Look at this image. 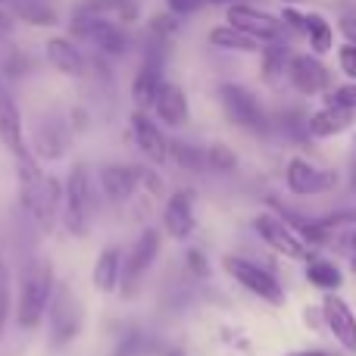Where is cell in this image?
Returning <instances> with one entry per match:
<instances>
[{
  "label": "cell",
  "mask_w": 356,
  "mask_h": 356,
  "mask_svg": "<svg viewBox=\"0 0 356 356\" xmlns=\"http://www.w3.org/2000/svg\"><path fill=\"white\" fill-rule=\"evenodd\" d=\"M16 178H19V200L22 209L31 216L35 228L41 234H50L56 225V216L63 209V188L54 175H44L38 160L25 150L16 156Z\"/></svg>",
  "instance_id": "1"
},
{
  "label": "cell",
  "mask_w": 356,
  "mask_h": 356,
  "mask_svg": "<svg viewBox=\"0 0 356 356\" xmlns=\"http://www.w3.org/2000/svg\"><path fill=\"white\" fill-rule=\"evenodd\" d=\"M56 291V272L50 259H31L19 275V300H16V322L25 332H35L44 322L50 307V297Z\"/></svg>",
  "instance_id": "2"
},
{
  "label": "cell",
  "mask_w": 356,
  "mask_h": 356,
  "mask_svg": "<svg viewBox=\"0 0 356 356\" xmlns=\"http://www.w3.org/2000/svg\"><path fill=\"white\" fill-rule=\"evenodd\" d=\"M60 213H63L66 232L75 234V238H85L88 225H91V213H94V181H91V169L85 163H75L69 169Z\"/></svg>",
  "instance_id": "3"
},
{
  "label": "cell",
  "mask_w": 356,
  "mask_h": 356,
  "mask_svg": "<svg viewBox=\"0 0 356 356\" xmlns=\"http://www.w3.org/2000/svg\"><path fill=\"white\" fill-rule=\"evenodd\" d=\"M219 100H222V110H225V116L232 125L247 129V131H257V135H266V131H269V116H266L263 104H259L257 94L247 91L244 85L225 81V85L219 88Z\"/></svg>",
  "instance_id": "4"
},
{
  "label": "cell",
  "mask_w": 356,
  "mask_h": 356,
  "mask_svg": "<svg viewBox=\"0 0 356 356\" xmlns=\"http://www.w3.org/2000/svg\"><path fill=\"white\" fill-rule=\"evenodd\" d=\"M160 232L156 228H144L141 234L135 238L129 253H122V282H119V291L122 297H135L138 294V284L141 278L147 275V269L154 266V259L160 257Z\"/></svg>",
  "instance_id": "5"
},
{
  "label": "cell",
  "mask_w": 356,
  "mask_h": 356,
  "mask_svg": "<svg viewBox=\"0 0 356 356\" xmlns=\"http://www.w3.org/2000/svg\"><path fill=\"white\" fill-rule=\"evenodd\" d=\"M72 35L85 38L97 47V54L104 56H122L129 50V35L122 31V25L110 22L106 16H97V13H81L72 22Z\"/></svg>",
  "instance_id": "6"
},
{
  "label": "cell",
  "mask_w": 356,
  "mask_h": 356,
  "mask_svg": "<svg viewBox=\"0 0 356 356\" xmlns=\"http://www.w3.org/2000/svg\"><path fill=\"white\" fill-rule=\"evenodd\" d=\"M222 266H225L228 275H232L244 291H250L253 297L272 303V307H282V303H284V288L275 282V275H272V272L259 269L257 263L241 259V257H225V259H222Z\"/></svg>",
  "instance_id": "7"
},
{
  "label": "cell",
  "mask_w": 356,
  "mask_h": 356,
  "mask_svg": "<svg viewBox=\"0 0 356 356\" xmlns=\"http://www.w3.org/2000/svg\"><path fill=\"white\" fill-rule=\"evenodd\" d=\"M253 228H257V234L278 257H284V259H307L309 257V247L303 244V238L294 232V225H291L284 216L259 213L257 219H253Z\"/></svg>",
  "instance_id": "8"
},
{
  "label": "cell",
  "mask_w": 356,
  "mask_h": 356,
  "mask_svg": "<svg viewBox=\"0 0 356 356\" xmlns=\"http://www.w3.org/2000/svg\"><path fill=\"white\" fill-rule=\"evenodd\" d=\"M225 19H228V25L247 31V35L257 38L259 44L282 41L284 31H288L282 22V16H272V13L259 10V6H253V3H232L225 13Z\"/></svg>",
  "instance_id": "9"
},
{
  "label": "cell",
  "mask_w": 356,
  "mask_h": 356,
  "mask_svg": "<svg viewBox=\"0 0 356 356\" xmlns=\"http://www.w3.org/2000/svg\"><path fill=\"white\" fill-rule=\"evenodd\" d=\"M47 319H50V334H54V347H63L79 334L81 328V309L75 294L69 291V284L56 282V291L50 297V307H47Z\"/></svg>",
  "instance_id": "10"
},
{
  "label": "cell",
  "mask_w": 356,
  "mask_h": 356,
  "mask_svg": "<svg viewBox=\"0 0 356 356\" xmlns=\"http://www.w3.org/2000/svg\"><path fill=\"white\" fill-rule=\"evenodd\" d=\"M288 81L300 94L316 97V94H325L332 88V72L316 54H294L288 66Z\"/></svg>",
  "instance_id": "11"
},
{
  "label": "cell",
  "mask_w": 356,
  "mask_h": 356,
  "mask_svg": "<svg viewBox=\"0 0 356 356\" xmlns=\"http://www.w3.org/2000/svg\"><path fill=\"white\" fill-rule=\"evenodd\" d=\"M131 138H135L138 150L147 156V163H154V166L169 163V141H166V135L160 131V125L147 116V110L131 113Z\"/></svg>",
  "instance_id": "12"
},
{
  "label": "cell",
  "mask_w": 356,
  "mask_h": 356,
  "mask_svg": "<svg viewBox=\"0 0 356 356\" xmlns=\"http://www.w3.org/2000/svg\"><path fill=\"white\" fill-rule=\"evenodd\" d=\"M284 181H288V191L297 197H313V194H322V191H328L334 184V175L325 172V169L313 166L309 160H303V156H294V160L288 163V169H284Z\"/></svg>",
  "instance_id": "13"
},
{
  "label": "cell",
  "mask_w": 356,
  "mask_h": 356,
  "mask_svg": "<svg viewBox=\"0 0 356 356\" xmlns=\"http://www.w3.org/2000/svg\"><path fill=\"white\" fill-rule=\"evenodd\" d=\"M322 313H325V322H328V328H332L334 341H338L347 353H356V316H353V309L347 307V300L328 294L325 303H322Z\"/></svg>",
  "instance_id": "14"
},
{
  "label": "cell",
  "mask_w": 356,
  "mask_h": 356,
  "mask_svg": "<svg viewBox=\"0 0 356 356\" xmlns=\"http://www.w3.org/2000/svg\"><path fill=\"white\" fill-rule=\"evenodd\" d=\"M163 225L175 241H184L194 234L197 219H194V194L191 191H175L169 197L166 209H163Z\"/></svg>",
  "instance_id": "15"
},
{
  "label": "cell",
  "mask_w": 356,
  "mask_h": 356,
  "mask_svg": "<svg viewBox=\"0 0 356 356\" xmlns=\"http://www.w3.org/2000/svg\"><path fill=\"white\" fill-rule=\"evenodd\" d=\"M154 113L169 129H178V125L188 122V94H184V88L175 85V81H163L154 100Z\"/></svg>",
  "instance_id": "16"
},
{
  "label": "cell",
  "mask_w": 356,
  "mask_h": 356,
  "mask_svg": "<svg viewBox=\"0 0 356 356\" xmlns=\"http://www.w3.org/2000/svg\"><path fill=\"white\" fill-rule=\"evenodd\" d=\"M138 166H122V163H113V166L100 169V191L110 203H125L131 194L138 191Z\"/></svg>",
  "instance_id": "17"
},
{
  "label": "cell",
  "mask_w": 356,
  "mask_h": 356,
  "mask_svg": "<svg viewBox=\"0 0 356 356\" xmlns=\"http://www.w3.org/2000/svg\"><path fill=\"white\" fill-rule=\"evenodd\" d=\"M0 144L10 150L13 156L25 154V138H22V116L6 88H0Z\"/></svg>",
  "instance_id": "18"
},
{
  "label": "cell",
  "mask_w": 356,
  "mask_h": 356,
  "mask_svg": "<svg viewBox=\"0 0 356 356\" xmlns=\"http://www.w3.org/2000/svg\"><path fill=\"white\" fill-rule=\"evenodd\" d=\"M47 63L66 79H81L85 75V56L75 47L72 38H50L47 44Z\"/></svg>",
  "instance_id": "19"
},
{
  "label": "cell",
  "mask_w": 356,
  "mask_h": 356,
  "mask_svg": "<svg viewBox=\"0 0 356 356\" xmlns=\"http://www.w3.org/2000/svg\"><path fill=\"white\" fill-rule=\"evenodd\" d=\"M91 282L100 294H113L119 291V282H122V250L119 247H104L94 263V272H91Z\"/></svg>",
  "instance_id": "20"
},
{
  "label": "cell",
  "mask_w": 356,
  "mask_h": 356,
  "mask_svg": "<svg viewBox=\"0 0 356 356\" xmlns=\"http://www.w3.org/2000/svg\"><path fill=\"white\" fill-rule=\"evenodd\" d=\"M259 56H263V63H259L263 81L272 88H278L284 79H288V66H291V56H294L291 47L284 41H269V44H263Z\"/></svg>",
  "instance_id": "21"
},
{
  "label": "cell",
  "mask_w": 356,
  "mask_h": 356,
  "mask_svg": "<svg viewBox=\"0 0 356 356\" xmlns=\"http://www.w3.org/2000/svg\"><path fill=\"white\" fill-rule=\"evenodd\" d=\"M353 119H356L353 110L325 104L319 113H313V116H309V135H313V138H334V135H341V131L350 129Z\"/></svg>",
  "instance_id": "22"
},
{
  "label": "cell",
  "mask_w": 356,
  "mask_h": 356,
  "mask_svg": "<svg viewBox=\"0 0 356 356\" xmlns=\"http://www.w3.org/2000/svg\"><path fill=\"white\" fill-rule=\"evenodd\" d=\"M209 44L219 50H234V54H259L263 50V44L257 41V38H250L247 31L234 29V25H216L213 31H209Z\"/></svg>",
  "instance_id": "23"
},
{
  "label": "cell",
  "mask_w": 356,
  "mask_h": 356,
  "mask_svg": "<svg viewBox=\"0 0 356 356\" xmlns=\"http://www.w3.org/2000/svg\"><path fill=\"white\" fill-rule=\"evenodd\" d=\"M35 154L41 160H60L66 154V129L56 119H47V125H38L35 131Z\"/></svg>",
  "instance_id": "24"
},
{
  "label": "cell",
  "mask_w": 356,
  "mask_h": 356,
  "mask_svg": "<svg viewBox=\"0 0 356 356\" xmlns=\"http://www.w3.org/2000/svg\"><path fill=\"white\" fill-rule=\"evenodd\" d=\"M10 13L16 19H22L25 25H35V29L56 25V10L47 6L44 0H10Z\"/></svg>",
  "instance_id": "25"
},
{
  "label": "cell",
  "mask_w": 356,
  "mask_h": 356,
  "mask_svg": "<svg viewBox=\"0 0 356 356\" xmlns=\"http://www.w3.org/2000/svg\"><path fill=\"white\" fill-rule=\"evenodd\" d=\"M307 38H309V47H313L316 56L328 54L334 47V29L322 13H307Z\"/></svg>",
  "instance_id": "26"
},
{
  "label": "cell",
  "mask_w": 356,
  "mask_h": 356,
  "mask_svg": "<svg viewBox=\"0 0 356 356\" xmlns=\"http://www.w3.org/2000/svg\"><path fill=\"white\" fill-rule=\"evenodd\" d=\"M169 160L175 163V166H181L184 172H203L207 166V150L194 147V144L188 141H169Z\"/></svg>",
  "instance_id": "27"
},
{
  "label": "cell",
  "mask_w": 356,
  "mask_h": 356,
  "mask_svg": "<svg viewBox=\"0 0 356 356\" xmlns=\"http://www.w3.org/2000/svg\"><path fill=\"white\" fill-rule=\"evenodd\" d=\"M307 278H309V284H316V288H322V291H338L341 269L334 263H328V259H309Z\"/></svg>",
  "instance_id": "28"
},
{
  "label": "cell",
  "mask_w": 356,
  "mask_h": 356,
  "mask_svg": "<svg viewBox=\"0 0 356 356\" xmlns=\"http://www.w3.org/2000/svg\"><path fill=\"white\" fill-rule=\"evenodd\" d=\"M207 166L216 172H232L238 166V154L225 144H213V147H207Z\"/></svg>",
  "instance_id": "29"
},
{
  "label": "cell",
  "mask_w": 356,
  "mask_h": 356,
  "mask_svg": "<svg viewBox=\"0 0 356 356\" xmlns=\"http://www.w3.org/2000/svg\"><path fill=\"white\" fill-rule=\"evenodd\" d=\"M325 104L344 106V110H353V113H356V81H350V85H338L334 91H328V100H325Z\"/></svg>",
  "instance_id": "30"
},
{
  "label": "cell",
  "mask_w": 356,
  "mask_h": 356,
  "mask_svg": "<svg viewBox=\"0 0 356 356\" xmlns=\"http://www.w3.org/2000/svg\"><path fill=\"white\" fill-rule=\"evenodd\" d=\"M6 319H10V272L0 259V334L6 328Z\"/></svg>",
  "instance_id": "31"
},
{
  "label": "cell",
  "mask_w": 356,
  "mask_h": 356,
  "mask_svg": "<svg viewBox=\"0 0 356 356\" xmlns=\"http://www.w3.org/2000/svg\"><path fill=\"white\" fill-rule=\"evenodd\" d=\"M338 66H341V72L347 75L350 81H356V44L350 41H344L338 47Z\"/></svg>",
  "instance_id": "32"
},
{
  "label": "cell",
  "mask_w": 356,
  "mask_h": 356,
  "mask_svg": "<svg viewBox=\"0 0 356 356\" xmlns=\"http://www.w3.org/2000/svg\"><path fill=\"white\" fill-rule=\"evenodd\" d=\"M141 350H144V338H141V332L131 328L129 334H122V341H119V347L113 356H141Z\"/></svg>",
  "instance_id": "33"
},
{
  "label": "cell",
  "mask_w": 356,
  "mask_h": 356,
  "mask_svg": "<svg viewBox=\"0 0 356 356\" xmlns=\"http://www.w3.org/2000/svg\"><path fill=\"white\" fill-rule=\"evenodd\" d=\"M282 22H284V29L294 31V35H307V13H297L294 6H284Z\"/></svg>",
  "instance_id": "34"
},
{
  "label": "cell",
  "mask_w": 356,
  "mask_h": 356,
  "mask_svg": "<svg viewBox=\"0 0 356 356\" xmlns=\"http://www.w3.org/2000/svg\"><path fill=\"white\" fill-rule=\"evenodd\" d=\"M184 259H188L191 275H197V278H207V275H209V263H207V257H203L200 250H194V247H191Z\"/></svg>",
  "instance_id": "35"
},
{
  "label": "cell",
  "mask_w": 356,
  "mask_h": 356,
  "mask_svg": "<svg viewBox=\"0 0 356 356\" xmlns=\"http://www.w3.org/2000/svg\"><path fill=\"white\" fill-rule=\"evenodd\" d=\"M203 3H207V0H166L169 13H175V16H191V13H197Z\"/></svg>",
  "instance_id": "36"
},
{
  "label": "cell",
  "mask_w": 356,
  "mask_h": 356,
  "mask_svg": "<svg viewBox=\"0 0 356 356\" xmlns=\"http://www.w3.org/2000/svg\"><path fill=\"white\" fill-rule=\"evenodd\" d=\"M138 181H141L144 188H150V194H160V191H163L160 175H154L150 169H144V166H138Z\"/></svg>",
  "instance_id": "37"
},
{
  "label": "cell",
  "mask_w": 356,
  "mask_h": 356,
  "mask_svg": "<svg viewBox=\"0 0 356 356\" xmlns=\"http://www.w3.org/2000/svg\"><path fill=\"white\" fill-rule=\"evenodd\" d=\"M13 29H16V16L10 10H0V41H6L13 35Z\"/></svg>",
  "instance_id": "38"
},
{
  "label": "cell",
  "mask_w": 356,
  "mask_h": 356,
  "mask_svg": "<svg viewBox=\"0 0 356 356\" xmlns=\"http://www.w3.org/2000/svg\"><path fill=\"white\" fill-rule=\"evenodd\" d=\"M338 29H341V35H344L347 41L356 44V16H353V13H350V16H344V19H341V25H338Z\"/></svg>",
  "instance_id": "39"
},
{
  "label": "cell",
  "mask_w": 356,
  "mask_h": 356,
  "mask_svg": "<svg viewBox=\"0 0 356 356\" xmlns=\"http://www.w3.org/2000/svg\"><path fill=\"white\" fill-rule=\"evenodd\" d=\"M72 119H75V129H85V125H88L85 110H75V113H72Z\"/></svg>",
  "instance_id": "40"
},
{
  "label": "cell",
  "mask_w": 356,
  "mask_h": 356,
  "mask_svg": "<svg viewBox=\"0 0 356 356\" xmlns=\"http://www.w3.org/2000/svg\"><path fill=\"white\" fill-rule=\"evenodd\" d=\"M288 356H328L325 350H300V353H288Z\"/></svg>",
  "instance_id": "41"
},
{
  "label": "cell",
  "mask_w": 356,
  "mask_h": 356,
  "mask_svg": "<svg viewBox=\"0 0 356 356\" xmlns=\"http://www.w3.org/2000/svg\"><path fill=\"white\" fill-rule=\"evenodd\" d=\"M207 3H216V6L225 3V6H232V3H247V0H207Z\"/></svg>",
  "instance_id": "42"
},
{
  "label": "cell",
  "mask_w": 356,
  "mask_h": 356,
  "mask_svg": "<svg viewBox=\"0 0 356 356\" xmlns=\"http://www.w3.org/2000/svg\"><path fill=\"white\" fill-rule=\"evenodd\" d=\"M166 356H188L184 350H178V347H172V350H166Z\"/></svg>",
  "instance_id": "43"
},
{
  "label": "cell",
  "mask_w": 356,
  "mask_h": 356,
  "mask_svg": "<svg viewBox=\"0 0 356 356\" xmlns=\"http://www.w3.org/2000/svg\"><path fill=\"white\" fill-rule=\"evenodd\" d=\"M282 3H288V6H297V3H307V0H282Z\"/></svg>",
  "instance_id": "44"
},
{
  "label": "cell",
  "mask_w": 356,
  "mask_h": 356,
  "mask_svg": "<svg viewBox=\"0 0 356 356\" xmlns=\"http://www.w3.org/2000/svg\"><path fill=\"white\" fill-rule=\"evenodd\" d=\"M350 269L356 272V257H350Z\"/></svg>",
  "instance_id": "45"
},
{
  "label": "cell",
  "mask_w": 356,
  "mask_h": 356,
  "mask_svg": "<svg viewBox=\"0 0 356 356\" xmlns=\"http://www.w3.org/2000/svg\"><path fill=\"white\" fill-rule=\"evenodd\" d=\"M0 3H3V0H0Z\"/></svg>",
  "instance_id": "46"
}]
</instances>
